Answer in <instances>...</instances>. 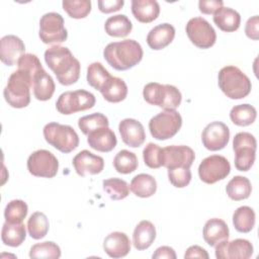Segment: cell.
<instances>
[{"label": "cell", "mask_w": 259, "mask_h": 259, "mask_svg": "<svg viewBox=\"0 0 259 259\" xmlns=\"http://www.w3.org/2000/svg\"><path fill=\"white\" fill-rule=\"evenodd\" d=\"M45 61L60 84L69 86L78 81L81 65L68 48L58 45L49 48L45 52Z\"/></svg>", "instance_id": "6da1fadb"}, {"label": "cell", "mask_w": 259, "mask_h": 259, "mask_svg": "<svg viewBox=\"0 0 259 259\" xmlns=\"http://www.w3.org/2000/svg\"><path fill=\"white\" fill-rule=\"evenodd\" d=\"M105 61L117 71H125L143 59L142 46L135 39H123L108 44L103 50Z\"/></svg>", "instance_id": "7a4b0ae2"}, {"label": "cell", "mask_w": 259, "mask_h": 259, "mask_svg": "<svg viewBox=\"0 0 259 259\" xmlns=\"http://www.w3.org/2000/svg\"><path fill=\"white\" fill-rule=\"evenodd\" d=\"M30 88H32L31 75L26 71L17 69L9 76L3 95L11 107L23 108L30 102Z\"/></svg>", "instance_id": "3957f363"}, {"label": "cell", "mask_w": 259, "mask_h": 259, "mask_svg": "<svg viewBox=\"0 0 259 259\" xmlns=\"http://www.w3.org/2000/svg\"><path fill=\"white\" fill-rule=\"evenodd\" d=\"M218 83L224 94L231 99L245 98L252 89L248 76L235 66L222 68L218 75Z\"/></svg>", "instance_id": "277c9868"}, {"label": "cell", "mask_w": 259, "mask_h": 259, "mask_svg": "<svg viewBox=\"0 0 259 259\" xmlns=\"http://www.w3.org/2000/svg\"><path fill=\"white\" fill-rule=\"evenodd\" d=\"M143 96L146 102L165 110H175L181 103V92L173 85L151 82L145 85Z\"/></svg>", "instance_id": "5b68a950"}, {"label": "cell", "mask_w": 259, "mask_h": 259, "mask_svg": "<svg viewBox=\"0 0 259 259\" xmlns=\"http://www.w3.org/2000/svg\"><path fill=\"white\" fill-rule=\"evenodd\" d=\"M44 137L48 144L65 154L71 153L79 146V137L76 131L67 124L47 123L44 127Z\"/></svg>", "instance_id": "8992f818"}, {"label": "cell", "mask_w": 259, "mask_h": 259, "mask_svg": "<svg viewBox=\"0 0 259 259\" xmlns=\"http://www.w3.org/2000/svg\"><path fill=\"white\" fill-rule=\"evenodd\" d=\"M182 125V117L176 110H164L153 116L149 121L152 137L164 141L174 137Z\"/></svg>", "instance_id": "52a82bcc"}, {"label": "cell", "mask_w": 259, "mask_h": 259, "mask_svg": "<svg viewBox=\"0 0 259 259\" xmlns=\"http://www.w3.org/2000/svg\"><path fill=\"white\" fill-rule=\"evenodd\" d=\"M257 142L255 137L247 132L238 133L233 140L235 151V167L239 171H248L255 162Z\"/></svg>", "instance_id": "ba28073f"}, {"label": "cell", "mask_w": 259, "mask_h": 259, "mask_svg": "<svg viewBox=\"0 0 259 259\" xmlns=\"http://www.w3.org/2000/svg\"><path fill=\"white\" fill-rule=\"evenodd\" d=\"M95 96L86 90L66 91L62 93L57 102L56 108L62 114H73L78 111H84L95 105Z\"/></svg>", "instance_id": "9c48e42d"}, {"label": "cell", "mask_w": 259, "mask_h": 259, "mask_svg": "<svg viewBox=\"0 0 259 259\" xmlns=\"http://www.w3.org/2000/svg\"><path fill=\"white\" fill-rule=\"evenodd\" d=\"M38 35L44 44H61L68 37V31L64 25V18L60 13L49 12L39 20Z\"/></svg>", "instance_id": "30bf717a"}, {"label": "cell", "mask_w": 259, "mask_h": 259, "mask_svg": "<svg viewBox=\"0 0 259 259\" xmlns=\"http://www.w3.org/2000/svg\"><path fill=\"white\" fill-rule=\"evenodd\" d=\"M231 172L228 159L221 155H211L201 161L198 166V175L206 184H213L225 179Z\"/></svg>", "instance_id": "8fae6325"}, {"label": "cell", "mask_w": 259, "mask_h": 259, "mask_svg": "<svg viewBox=\"0 0 259 259\" xmlns=\"http://www.w3.org/2000/svg\"><path fill=\"white\" fill-rule=\"evenodd\" d=\"M185 30L189 40L199 49H209L215 42L217 33L213 27L202 17L189 19Z\"/></svg>", "instance_id": "7c38bea8"}, {"label": "cell", "mask_w": 259, "mask_h": 259, "mask_svg": "<svg viewBox=\"0 0 259 259\" xmlns=\"http://www.w3.org/2000/svg\"><path fill=\"white\" fill-rule=\"evenodd\" d=\"M58 169V159L48 150H37L27 159V170L33 176L53 178L57 175Z\"/></svg>", "instance_id": "4fadbf2b"}, {"label": "cell", "mask_w": 259, "mask_h": 259, "mask_svg": "<svg viewBox=\"0 0 259 259\" xmlns=\"http://www.w3.org/2000/svg\"><path fill=\"white\" fill-rule=\"evenodd\" d=\"M230 139V130L222 121H212L208 123L201 134L202 144L209 151H220L224 149Z\"/></svg>", "instance_id": "5bb4252c"}, {"label": "cell", "mask_w": 259, "mask_h": 259, "mask_svg": "<svg viewBox=\"0 0 259 259\" xmlns=\"http://www.w3.org/2000/svg\"><path fill=\"white\" fill-rule=\"evenodd\" d=\"M195 159L194 151L184 145L163 148V166L167 169L190 168Z\"/></svg>", "instance_id": "9a60e30c"}, {"label": "cell", "mask_w": 259, "mask_h": 259, "mask_svg": "<svg viewBox=\"0 0 259 259\" xmlns=\"http://www.w3.org/2000/svg\"><path fill=\"white\" fill-rule=\"evenodd\" d=\"M214 247L218 259H248L253 254V245L245 239H236L231 242L225 240Z\"/></svg>", "instance_id": "2e32d148"}, {"label": "cell", "mask_w": 259, "mask_h": 259, "mask_svg": "<svg viewBox=\"0 0 259 259\" xmlns=\"http://www.w3.org/2000/svg\"><path fill=\"white\" fill-rule=\"evenodd\" d=\"M73 166L79 176L96 175L103 170L104 160L88 150H83L73 158Z\"/></svg>", "instance_id": "e0dca14e"}, {"label": "cell", "mask_w": 259, "mask_h": 259, "mask_svg": "<svg viewBox=\"0 0 259 259\" xmlns=\"http://www.w3.org/2000/svg\"><path fill=\"white\" fill-rule=\"evenodd\" d=\"M25 46L16 35L8 34L0 40V60L7 66H14L24 55Z\"/></svg>", "instance_id": "ac0fdd59"}, {"label": "cell", "mask_w": 259, "mask_h": 259, "mask_svg": "<svg viewBox=\"0 0 259 259\" xmlns=\"http://www.w3.org/2000/svg\"><path fill=\"white\" fill-rule=\"evenodd\" d=\"M118 131L122 142L132 148L142 146L146 140L143 124L134 118H124L118 124Z\"/></svg>", "instance_id": "d6986e66"}, {"label": "cell", "mask_w": 259, "mask_h": 259, "mask_svg": "<svg viewBox=\"0 0 259 259\" xmlns=\"http://www.w3.org/2000/svg\"><path fill=\"white\" fill-rule=\"evenodd\" d=\"M103 250L111 258H121L131 251V241L126 234L113 232L107 235L103 241Z\"/></svg>", "instance_id": "ffe728a7"}, {"label": "cell", "mask_w": 259, "mask_h": 259, "mask_svg": "<svg viewBox=\"0 0 259 259\" xmlns=\"http://www.w3.org/2000/svg\"><path fill=\"white\" fill-rule=\"evenodd\" d=\"M175 36V28L170 23H161L153 27L147 35L148 46L155 51H160L169 46Z\"/></svg>", "instance_id": "44dd1931"}, {"label": "cell", "mask_w": 259, "mask_h": 259, "mask_svg": "<svg viewBox=\"0 0 259 259\" xmlns=\"http://www.w3.org/2000/svg\"><path fill=\"white\" fill-rule=\"evenodd\" d=\"M203 240L210 247H214L222 241L228 240L230 236L229 227L225 221L213 218L208 220L202 230Z\"/></svg>", "instance_id": "7402d4cb"}, {"label": "cell", "mask_w": 259, "mask_h": 259, "mask_svg": "<svg viewBox=\"0 0 259 259\" xmlns=\"http://www.w3.org/2000/svg\"><path fill=\"white\" fill-rule=\"evenodd\" d=\"M87 143L88 145L98 152L107 153L112 151L116 144V136L113 133L112 130H110L108 126L98 128L89 135H87Z\"/></svg>", "instance_id": "603a6c76"}, {"label": "cell", "mask_w": 259, "mask_h": 259, "mask_svg": "<svg viewBox=\"0 0 259 259\" xmlns=\"http://www.w3.org/2000/svg\"><path fill=\"white\" fill-rule=\"evenodd\" d=\"M33 95L37 100L47 101L52 98L56 86L53 78L49 75L44 68L38 70L32 77Z\"/></svg>", "instance_id": "cb8c5ba5"}, {"label": "cell", "mask_w": 259, "mask_h": 259, "mask_svg": "<svg viewBox=\"0 0 259 259\" xmlns=\"http://www.w3.org/2000/svg\"><path fill=\"white\" fill-rule=\"evenodd\" d=\"M132 13L142 23H150L157 19L160 6L156 0H133Z\"/></svg>", "instance_id": "d4e9b609"}, {"label": "cell", "mask_w": 259, "mask_h": 259, "mask_svg": "<svg viewBox=\"0 0 259 259\" xmlns=\"http://www.w3.org/2000/svg\"><path fill=\"white\" fill-rule=\"evenodd\" d=\"M156 239V228L150 221L140 222L133 233V244L139 251L148 249Z\"/></svg>", "instance_id": "484cf974"}, {"label": "cell", "mask_w": 259, "mask_h": 259, "mask_svg": "<svg viewBox=\"0 0 259 259\" xmlns=\"http://www.w3.org/2000/svg\"><path fill=\"white\" fill-rule=\"evenodd\" d=\"M100 93L106 101L118 103L125 99L127 95V86L122 79L111 76L100 89Z\"/></svg>", "instance_id": "4316f807"}, {"label": "cell", "mask_w": 259, "mask_h": 259, "mask_svg": "<svg viewBox=\"0 0 259 259\" xmlns=\"http://www.w3.org/2000/svg\"><path fill=\"white\" fill-rule=\"evenodd\" d=\"M213 22L221 30L233 32L240 27L241 16L236 10L223 6L213 14Z\"/></svg>", "instance_id": "83f0119b"}, {"label": "cell", "mask_w": 259, "mask_h": 259, "mask_svg": "<svg viewBox=\"0 0 259 259\" xmlns=\"http://www.w3.org/2000/svg\"><path fill=\"white\" fill-rule=\"evenodd\" d=\"M130 189L135 195L142 198H147L155 194L157 190V182L152 175L141 173L132 179Z\"/></svg>", "instance_id": "f1b7e54d"}, {"label": "cell", "mask_w": 259, "mask_h": 259, "mask_svg": "<svg viewBox=\"0 0 259 259\" xmlns=\"http://www.w3.org/2000/svg\"><path fill=\"white\" fill-rule=\"evenodd\" d=\"M26 237L25 226L22 223L11 224L5 222L1 231V240L2 243L10 247L20 246Z\"/></svg>", "instance_id": "f546056e"}, {"label": "cell", "mask_w": 259, "mask_h": 259, "mask_svg": "<svg viewBox=\"0 0 259 259\" xmlns=\"http://www.w3.org/2000/svg\"><path fill=\"white\" fill-rule=\"evenodd\" d=\"M105 32L113 37H124L133 29L132 21L124 14H116L107 18L104 24Z\"/></svg>", "instance_id": "4dcf8cb0"}, {"label": "cell", "mask_w": 259, "mask_h": 259, "mask_svg": "<svg viewBox=\"0 0 259 259\" xmlns=\"http://www.w3.org/2000/svg\"><path fill=\"white\" fill-rule=\"evenodd\" d=\"M228 196L235 201L247 199L252 192V185L250 180L244 176L233 177L226 186Z\"/></svg>", "instance_id": "1f68e13d"}, {"label": "cell", "mask_w": 259, "mask_h": 259, "mask_svg": "<svg viewBox=\"0 0 259 259\" xmlns=\"http://www.w3.org/2000/svg\"><path fill=\"white\" fill-rule=\"evenodd\" d=\"M233 225L240 233H249L255 226V212L247 205L238 207L233 213Z\"/></svg>", "instance_id": "d6a6232c"}, {"label": "cell", "mask_w": 259, "mask_h": 259, "mask_svg": "<svg viewBox=\"0 0 259 259\" xmlns=\"http://www.w3.org/2000/svg\"><path fill=\"white\" fill-rule=\"evenodd\" d=\"M257 117L256 108L250 104L235 105L230 111V118L236 125L247 126L252 124Z\"/></svg>", "instance_id": "836d02e7"}, {"label": "cell", "mask_w": 259, "mask_h": 259, "mask_svg": "<svg viewBox=\"0 0 259 259\" xmlns=\"http://www.w3.org/2000/svg\"><path fill=\"white\" fill-rule=\"evenodd\" d=\"M26 227L28 235L32 239L40 240L48 234L50 224L47 215L44 212L35 211L29 217Z\"/></svg>", "instance_id": "e575fe53"}, {"label": "cell", "mask_w": 259, "mask_h": 259, "mask_svg": "<svg viewBox=\"0 0 259 259\" xmlns=\"http://www.w3.org/2000/svg\"><path fill=\"white\" fill-rule=\"evenodd\" d=\"M138 165L139 161L136 154L127 150L119 151L113 159L114 169L121 174H130L134 172L138 168Z\"/></svg>", "instance_id": "d590c367"}, {"label": "cell", "mask_w": 259, "mask_h": 259, "mask_svg": "<svg viewBox=\"0 0 259 259\" xmlns=\"http://www.w3.org/2000/svg\"><path fill=\"white\" fill-rule=\"evenodd\" d=\"M110 77L111 75L99 62H94L87 68V82L96 90L100 91Z\"/></svg>", "instance_id": "8d00e7d4"}, {"label": "cell", "mask_w": 259, "mask_h": 259, "mask_svg": "<svg viewBox=\"0 0 259 259\" xmlns=\"http://www.w3.org/2000/svg\"><path fill=\"white\" fill-rule=\"evenodd\" d=\"M103 190L112 200H121L130 194L128 184L119 178H108L102 182Z\"/></svg>", "instance_id": "74e56055"}, {"label": "cell", "mask_w": 259, "mask_h": 259, "mask_svg": "<svg viewBox=\"0 0 259 259\" xmlns=\"http://www.w3.org/2000/svg\"><path fill=\"white\" fill-rule=\"evenodd\" d=\"M108 124V118L100 112H94L89 115L82 116L78 120V126L84 135H89L98 128L106 127Z\"/></svg>", "instance_id": "f35d334b"}, {"label": "cell", "mask_w": 259, "mask_h": 259, "mask_svg": "<svg viewBox=\"0 0 259 259\" xmlns=\"http://www.w3.org/2000/svg\"><path fill=\"white\" fill-rule=\"evenodd\" d=\"M28 207L26 202L21 199H13L9 201L4 210L5 222L11 224H19L26 218Z\"/></svg>", "instance_id": "ab89813d"}, {"label": "cell", "mask_w": 259, "mask_h": 259, "mask_svg": "<svg viewBox=\"0 0 259 259\" xmlns=\"http://www.w3.org/2000/svg\"><path fill=\"white\" fill-rule=\"evenodd\" d=\"M62 5L68 15L75 19L85 18L91 11L90 0H64Z\"/></svg>", "instance_id": "60d3db41"}, {"label": "cell", "mask_w": 259, "mask_h": 259, "mask_svg": "<svg viewBox=\"0 0 259 259\" xmlns=\"http://www.w3.org/2000/svg\"><path fill=\"white\" fill-rule=\"evenodd\" d=\"M29 257L30 258L58 259L61 257V249L56 243H54L52 241L37 243V244H34L30 248Z\"/></svg>", "instance_id": "b9f144b4"}, {"label": "cell", "mask_w": 259, "mask_h": 259, "mask_svg": "<svg viewBox=\"0 0 259 259\" xmlns=\"http://www.w3.org/2000/svg\"><path fill=\"white\" fill-rule=\"evenodd\" d=\"M143 158L149 168H160L163 166V149L154 143H149L143 151Z\"/></svg>", "instance_id": "7bdbcfd3"}, {"label": "cell", "mask_w": 259, "mask_h": 259, "mask_svg": "<svg viewBox=\"0 0 259 259\" xmlns=\"http://www.w3.org/2000/svg\"><path fill=\"white\" fill-rule=\"evenodd\" d=\"M168 178L173 186L183 188L189 184L191 180V172L188 168L168 169Z\"/></svg>", "instance_id": "ee69618b"}, {"label": "cell", "mask_w": 259, "mask_h": 259, "mask_svg": "<svg viewBox=\"0 0 259 259\" xmlns=\"http://www.w3.org/2000/svg\"><path fill=\"white\" fill-rule=\"evenodd\" d=\"M17 67L19 70H23L28 72L31 75V78L33 75L40 69H42L41 63L38 60V58L33 54H24L17 63Z\"/></svg>", "instance_id": "f6af8a7d"}, {"label": "cell", "mask_w": 259, "mask_h": 259, "mask_svg": "<svg viewBox=\"0 0 259 259\" xmlns=\"http://www.w3.org/2000/svg\"><path fill=\"white\" fill-rule=\"evenodd\" d=\"M245 33L246 35L253 39V40H258L259 38V17L258 15H254L250 17L245 26Z\"/></svg>", "instance_id": "bcb514c9"}, {"label": "cell", "mask_w": 259, "mask_h": 259, "mask_svg": "<svg viewBox=\"0 0 259 259\" xmlns=\"http://www.w3.org/2000/svg\"><path fill=\"white\" fill-rule=\"evenodd\" d=\"M97 4L102 13H111L120 10L124 2L123 0H99Z\"/></svg>", "instance_id": "7dc6e473"}, {"label": "cell", "mask_w": 259, "mask_h": 259, "mask_svg": "<svg viewBox=\"0 0 259 259\" xmlns=\"http://www.w3.org/2000/svg\"><path fill=\"white\" fill-rule=\"evenodd\" d=\"M224 2L221 0H200L198 2L199 11L203 14H214L221 7H223Z\"/></svg>", "instance_id": "c3c4849f"}, {"label": "cell", "mask_w": 259, "mask_h": 259, "mask_svg": "<svg viewBox=\"0 0 259 259\" xmlns=\"http://www.w3.org/2000/svg\"><path fill=\"white\" fill-rule=\"evenodd\" d=\"M153 259H176V254L173 248L169 246H162L156 249V251L152 255Z\"/></svg>", "instance_id": "681fc988"}, {"label": "cell", "mask_w": 259, "mask_h": 259, "mask_svg": "<svg viewBox=\"0 0 259 259\" xmlns=\"http://www.w3.org/2000/svg\"><path fill=\"white\" fill-rule=\"evenodd\" d=\"M208 254L207 252L201 248L200 246H197V245H194V246H190L185 254H184V258H204V259H208Z\"/></svg>", "instance_id": "f907efd6"}]
</instances>
